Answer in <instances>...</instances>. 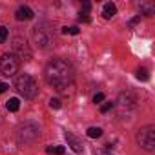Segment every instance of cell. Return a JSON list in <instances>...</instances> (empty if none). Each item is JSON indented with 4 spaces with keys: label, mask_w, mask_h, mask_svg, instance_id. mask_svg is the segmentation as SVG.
I'll list each match as a JSON object with an SVG mask.
<instances>
[{
    "label": "cell",
    "mask_w": 155,
    "mask_h": 155,
    "mask_svg": "<svg viewBox=\"0 0 155 155\" xmlns=\"http://www.w3.org/2000/svg\"><path fill=\"white\" fill-rule=\"evenodd\" d=\"M8 88H9V86H8L6 82H2V81H0V93H4V91H6Z\"/></svg>",
    "instance_id": "22"
},
{
    "label": "cell",
    "mask_w": 155,
    "mask_h": 155,
    "mask_svg": "<svg viewBox=\"0 0 155 155\" xmlns=\"http://www.w3.org/2000/svg\"><path fill=\"white\" fill-rule=\"evenodd\" d=\"M18 68H20V60L13 53L2 55V58H0V71H2L4 75L11 77V75H15L18 71Z\"/></svg>",
    "instance_id": "4"
},
{
    "label": "cell",
    "mask_w": 155,
    "mask_h": 155,
    "mask_svg": "<svg viewBox=\"0 0 155 155\" xmlns=\"http://www.w3.org/2000/svg\"><path fill=\"white\" fill-rule=\"evenodd\" d=\"M33 38H35V42H37L38 48H46V46L49 44V38H51V37H49L48 29H44L42 26H40V28L37 26V28L33 29Z\"/></svg>",
    "instance_id": "7"
},
{
    "label": "cell",
    "mask_w": 155,
    "mask_h": 155,
    "mask_svg": "<svg viewBox=\"0 0 155 155\" xmlns=\"http://www.w3.org/2000/svg\"><path fill=\"white\" fill-rule=\"evenodd\" d=\"M95 155H113V153H110V151H104V150H97V151H95Z\"/></svg>",
    "instance_id": "24"
},
{
    "label": "cell",
    "mask_w": 155,
    "mask_h": 155,
    "mask_svg": "<svg viewBox=\"0 0 155 155\" xmlns=\"http://www.w3.org/2000/svg\"><path fill=\"white\" fill-rule=\"evenodd\" d=\"M62 33L64 35H79V28H77V26H69V28H64Z\"/></svg>",
    "instance_id": "16"
},
{
    "label": "cell",
    "mask_w": 155,
    "mask_h": 155,
    "mask_svg": "<svg viewBox=\"0 0 155 155\" xmlns=\"http://www.w3.org/2000/svg\"><path fill=\"white\" fill-rule=\"evenodd\" d=\"M38 135H40V130H38V126L33 124V122H28V124H24V126L18 130L20 142H33L35 139H38Z\"/></svg>",
    "instance_id": "6"
},
{
    "label": "cell",
    "mask_w": 155,
    "mask_h": 155,
    "mask_svg": "<svg viewBox=\"0 0 155 155\" xmlns=\"http://www.w3.org/2000/svg\"><path fill=\"white\" fill-rule=\"evenodd\" d=\"M113 106H115L113 102H104V104L101 106V111H102V113H108V111H110V110H111Z\"/></svg>",
    "instance_id": "19"
},
{
    "label": "cell",
    "mask_w": 155,
    "mask_h": 155,
    "mask_svg": "<svg viewBox=\"0 0 155 155\" xmlns=\"http://www.w3.org/2000/svg\"><path fill=\"white\" fill-rule=\"evenodd\" d=\"M102 101H104V93H97V95L93 97V102H95V104H101Z\"/></svg>",
    "instance_id": "21"
},
{
    "label": "cell",
    "mask_w": 155,
    "mask_h": 155,
    "mask_svg": "<svg viewBox=\"0 0 155 155\" xmlns=\"http://www.w3.org/2000/svg\"><path fill=\"white\" fill-rule=\"evenodd\" d=\"M86 135H88L90 139H99V137H102V128H99V126H91V128L86 130Z\"/></svg>",
    "instance_id": "12"
},
{
    "label": "cell",
    "mask_w": 155,
    "mask_h": 155,
    "mask_svg": "<svg viewBox=\"0 0 155 155\" xmlns=\"http://www.w3.org/2000/svg\"><path fill=\"white\" fill-rule=\"evenodd\" d=\"M117 15V6L113 4V2H108V4H104V8H102V17L104 18H113Z\"/></svg>",
    "instance_id": "10"
},
{
    "label": "cell",
    "mask_w": 155,
    "mask_h": 155,
    "mask_svg": "<svg viewBox=\"0 0 155 155\" xmlns=\"http://www.w3.org/2000/svg\"><path fill=\"white\" fill-rule=\"evenodd\" d=\"M66 140H68V144H69L75 151H79V153H81V151L84 150V144H82L79 139H77L73 133H69V131H66Z\"/></svg>",
    "instance_id": "9"
},
{
    "label": "cell",
    "mask_w": 155,
    "mask_h": 155,
    "mask_svg": "<svg viewBox=\"0 0 155 155\" xmlns=\"http://www.w3.org/2000/svg\"><path fill=\"white\" fill-rule=\"evenodd\" d=\"M46 81L49 86H53L58 91H64L66 88H69L73 84V69L71 66L62 60V58H53L48 66H46Z\"/></svg>",
    "instance_id": "1"
},
{
    "label": "cell",
    "mask_w": 155,
    "mask_h": 155,
    "mask_svg": "<svg viewBox=\"0 0 155 155\" xmlns=\"http://www.w3.org/2000/svg\"><path fill=\"white\" fill-rule=\"evenodd\" d=\"M49 106H51L53 110H60V106H62V104H60V101H58V99H51V101H49Z\"/></svg>",
    "instance_id": "20"
},
{
    "label": "cell",
    "mask_w": 155,
    "mask_h": 155,
    "mask_svg": "<svg viewBox=\"0 0 155 155\" xmlns=\"http://www.w3.org/2000/svg\"><path fill=\"white\" fill-rule=\"evenodd\" d=\"M137 79L142 81V82H146V81L150 79V75H148V69H146V68H139V69H137Z\"/></svg>",
    "instance_id": "15"
},
{
    "label": "cell",
    "mask_w": 155,
    "mask_h": 155,
    "mask_svg": "<svg viewBox=\"0 0 155 155\" xmlns=\"http://www.w3.org/2000/svg\"><path fill=\"white\" fill-rule=\"evenodd\" d=\"M15 17H17V20L26 22V20H31V18L35 17V13H33V9H31V8H28V6H20V8H17Z\"/></svg>",
    "instance_id": "8"
},
{
    "label": "cell",
    "mask_w": 155,
    "mask_h": 155,
    "mask_svg": "<svg viewBox=\"0 0 155 155\" xmlns=\"http://www.w3.org/2000/svg\"><path fill=\"white\" fill-rule=\"evenodd\" d=\"M137 142H139L144 150L153 151V150H155V126H153V124H148V126L140 128L139 133H137Z\"/></svg>",
    "instance_id": "3"
},
{
    "label": "cell",
    "mask_w": 155,
    "mask_h": 155,
    "mask_svg": "<svg viewBox=\"0 0 155 155\" xmlns=\"http://www.w3.org/2000/svg\"><path fill=\"white\" fill-rule=\"evenodd\" d=\"M15 88L18 90L20 95H24V99H35L38 95V86H37L35 79L31 75H28V73H22V75L17 77Z\"/></svg>",
    "instance_id": "2"
},
{
    "label": "cell",
    "mask_w": 155,
    "mask_h": 155,
    "mask_svg": "<svg viewBox=\"0 0 155 155\" xmlns=\"http://www.w3.org/2000/svg\"><path fill=\"white\" fill-rule=\"evenodd\" d=\"M139 9H140V15L151 17V15H153V11H155V6H153V4H148V2H142V4L139 6Z\"/></svg>",
    "instance_id": "11"
},
{
    "label": "cell",
    "mask_w": 155,
    "mask_h": 155,
    "mask_svg": "<svg viewBox=\"0 0 155 155\" xmlns=\"http://www.w3.org/2000/svg\"><path fill=\"white\" fill-rule=\"evenodd\" d=\"M6 108H8L9 111H18V108H20V101H18L17 97H13V99H9V101L6 102Z\"/></svg>",
    "instance_id": "13"
},
{
    "label": "cell",
    "mask_w": 155,
    "mask_h": 155,
    "mask_svg": "<svg viewBox=\"0 0 155 155\" xmlns=\"http://www.w3.org/2000/svg\"><path fill=\"white\" fill-rule=\"evenodd\" d=\"M46 151H48V153H55V155H64L66 148H64V146H48Z\"/></svg>",
    "instance_id": "14"
},
{
    "label": "cell",
    "mask_w": 155,
    "mask_h": 155,
    "mask_svg": "<svg viewBox=\"0 0 155 155\" xmlns=\"http://www.w3.org/2000/svg\"><path fill=\"white\" fill-rule=\"evenodd\" d=\"M6 40H8V28L0 26V44H4Z\"/></svg>",
    "instance_id": "17"
},
{
    "label": "cell",
    "mask_w": 155,
    "mask_h": 155,
    "mask_svg": "<svg viewBox=\"0 0 155 155\" xmlns=\"http://www.w3.org/2000/svg\"><path fill=\"white\" fill-rule=\"evenodd\" d=\"M13 55L18 58V60H24V62H28V60H31V49H29V46H28V42L22 38V37H15L13 38Z\"/></svg>",
    "instance_id": "5"
},
{
    "label": "cell",
    "mask_w": 155,
    "mask_h": 155,
    "mask_svg": "<svg viewBox=\"0 0 155 155\" xmlns=\"http://www.w3.org/2000/svg\"><path fill=\"white\" fill-rule=\"evenodd\" d=\"M79 20H81V22H84V24H90V22H91V17H90L88 13L81 11V15H79Z\"/></svg>",
    "instance_id": "18"
},
{
    "label": "cell",
    "mask_w": 155,
    "mask_h": 155,
    "mask_svg": "<svg viewBox=\"0 0 155 155\" xmlns=\"http://www.w3.org/2000/svg\"><path fill=\"white\" fill-rule=\"evenodd\" d=\"M82 9H84V13H88V11L91 9V4H90V2H84V4H82Z\"/></svg>",
    "instance_id": "23"
}]
</instances>
